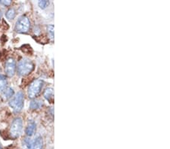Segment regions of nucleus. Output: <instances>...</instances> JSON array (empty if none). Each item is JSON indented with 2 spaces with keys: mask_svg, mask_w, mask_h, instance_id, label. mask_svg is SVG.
Here are the masks:
<instances>
[{
  "mask_svg": "<svg viewBox=\"0 0 170 149\" xmlns=\"http://www.w3.org/2000/svg\"><path fill=\"white\" fill-rule=\"evenodd\" d=\"M34 68V64L32 61L27 58H23L18 63V73L21 76H28L32 72Z\"/></svg>",
  "mask_w": 170,
  "mask_h": 149,
  "instance_id": "nucleus-1",
  "label": "nucleus"
},
{
  "mask_svg": "<svg viewBox=\"0 0 170 149\" xmlns=\"http://www.w3.org/2000/svg\"><path fill=\"white\" fill-rule=\"evenodd\" d=\"M23 103H24V94L22 91L18 92L16 95L9 101L10 107L12 108L14 112L16 113L21 112L23 108Z\"/></svg>",
  "mask_w": 170,
  "mask_h": 149,
  "instance_id": "nucleus-2",
  "label": "nucleus"
},
{
  "mask_svg": "<svg viewBox=\"0 0 170 149\" xmlns=\"http://www.w3.org/2000/svg\"><path fill=\"white\" fill-rule=\"evenodd\" d=\"M44 84V81L42 79H36L30 84L27 90V94L30 99H35L40 93L42 88Z\"/></svg>",
  "mask_w": 170,
  "mask_h": 149,
  "instance_id": "nucleus-3",
  "label": "nucleus"
},
{
  "mask_svg": "<svg viewBox=\"0 0 170 149\" xmlns=\"http://www.w3.org/2000/svg\"><path fill=\"white\" fill-rule=\"evenodd\" d=\"M30 19L26 15H22L17 20L14 26V30L18 33H27L30 30Z\"/></svg>",
  "mask_w": 170,
  "mask_h": 149,
  "instance_id": "nucleus-4",
  "label": "nucleus"
},
{
  "mask_svg": "<svg viewBox=\"0 0 170 149\" xmlns=\"http://www.w3.org/2000/svg\"><path fill=\"white\" fill-rule=\"evenodd\" d=\"M23 130V120L21 118H14L10 128V136L11 139H15L21 136Z\"/></svg>",
  "mask_w": 170,
  "mask_h": 149,
  "instance_id": "nucleus-5",
  "label": "nucleus"
},
{
  "mask_svg": "<svg viewBox=\"0 0 170 149\" xmlns=\"http://www.w3.org/2000/svg\"><path fill=\"white\" fill-rule=\"evenodd\" d=\"M23 145L26 149H43V139L40 136L36 137L33 140L30 138H25Z\"/></svg>",
  "mask_w": 170,
  "mask_h": 149,
  "instance_id": "nucleus-6",
  "label": "nucleus"
},
{
  "mask_svg": "<svg viewBox=\"0 0 170 149\" xmlns=\"http://www.w3.org/2000/svg\"><path fill=\"white\" fill-rule=\"evenodd\" d=\"M15 71H16V62L13 58H9L6 61L5 66V72L6 76L9 77H12L15 74Z\"/></svg>",
  "mask_w": 170,
  "mask_h": 149,
  "instance_id": "nucleus-7",
  "label": "nucleus"
},
{
  "mask_svg": "<svg viewBox=\"0 0 170 149\" xmlns=\"http://www.w3.org/2000/svg\"><path fill=\"white\" fill-rule=\"evenodd\" d=\"M36 127V124L34 122V121H29L28 124H27V127H26V130H25V133H26L27 136H32L35 133Z\"/></svg>",
  "mask_w": 170,
  "mask_h": 149,
  "instance_id": "nucleus-8",
  "label": "nucleus"
},
{
  "mask_svg": "<svg viewBox=\"0 0 170 149\" xmlns=\"http://www.w3.org/2000/svg\"><path fill=\"white\" fill-rule=\"evenodd\" d=\"M14 94V90L11 88H6V89L2 91V97H3V99H5L6 100L12 98Z\"/></svg>",
  "mask_w": 170,
  "mask_h": 149,
  "instance_id": "nucleus-9",
  "label": "nucleus"
},
{
  "mask_svg": "<svg viewBox=\"0 0 170 149\" xmlns=\"http://www.w3.org/2000/svg\"><path fill=\"white\" fill-rule=\"evenodd\" d=\"M43 105V101L39 100H32L30 103V109L32 110H37L40 109Z\"/></svg>",
  "mask_w": 170,
  "mask_h": 149,
  "instance_id": "nucleus-10",
  "label": "nucleus"
},
{
  "mask_svg": "<svg viewBox=\"0 0 170 149\" xmlns=\"http://www.w3.org/2000/svg\"><path fill=\"white\" fill-rule=\"evenodd\" d=\"M53 95H54V90L53 88H48L47 89H46V90L44 91L43 93V96H44L45 99L47 100L49 102H51L53 100Z\"/></svg>",
  "mask_w": 170,
  "mask_h": 149,
  "instance_id": "nucleus-11",
  "label": "nucleus"
},
{
  "mask_svg": "<svg viewBox=\"0 0 170 149\" xmlns=\"http://www.w3.org/2000/svg\"><path fill=\"white\" fill-rule=\"evenodd\" d=\"M7 85V80L5 76L0 75V92H2L6 89Z\"/></svg>",
  "mask_w": 170,
  "mask_h": 149,
  "instance_id": "nucleus-12",
  "label": "nucleus"
},
{
  "mask_svg": "<svg viewBox=\"0 0 170 149\" xmlns=\"http://www.w3.org/2000/svg\"><path fill=\"white\" fill-rule=\"evenodd\" d=\"M15 16H16V11L13 8H9L6 13V17L8 20H13L15 18Z\"/></svg>",
  "mask_w": 170,
  "mask_h": 149,
  "instance_id": "nucleus-13",
  "label": "nucleus"
},
{
  "mask_svg": "<svg viewBox=\"0 0 170 149\" xmlns=\"http://www.w3.org/2000/svg\"><path fill=\"white\" fill-rule=\"evenodd\" d=\"M48 5H49V2H48V1H46V0L39 1V2H38V5H39V7L42 9H45Z\"/></svg>",
  "mask_w": 170,
  "mask_h": 149,
  "instance_id": "nucleus-14",
  "label": "nucleus"
},
{
  "mask_svg": "<svg viewBox=\"0 0 170 149\" xmlns=\"http://www.w3.org/2000/svg\"><path fill=\"white\" fill-rule=\"evenodd\" d=\"M47 30H48V32L50 35V36H51V38L53 39L54 38V26L53 25H51V24L48 25V26H47Z\"/></svg>",
  "mask_w": 170,
  "mask_h": 149,
  "instance_id": "nucleus-15",
  "label": "nucleus"
},
{
  "mask_svg": "<svg viewBox=\"0 0 170 149\" xmlns=\"http://www.w3.org/2000/svg\"><path fill=\"white\" fill-rule=\"evenodd\" d=\"M0 3L2 4V5H5V6H9V5H11V1H10V0H1L0 1Z\"/></svg>",
  "mask_w": 170,
  "mask_h": 149,
  "instance_id": "nucleus-16",
  "label": "nucleus"
},
{
  "mask_svg": "<svg viewBox=\"0 0 170 149\" xmlns=\"http://www.w3.org/2000/svg\"><path fill=\"white\" fill-rule=\"evenodd\" d=\"M2 11L0 10V20H1V19H2Z\"/></svg>",
  "mask_w": 170,
  "mask_h": 149,
  "instance_id": "nucleus-17",
  "label": "nucleus"
},
{
  "mask_svg": "<svg viewBox=\"0 0 170 149\" xmlns=\"http://www.w3.org/2000/svg\"><path fill=\"white\" fill-rule=\"evenodd\" d=\"M0 149H2V145H1V144H0Z\"/></svg>",
  "mask_w": 170,
  "mask_h": 149,
  "instance_id": "nucleus-18",
  "label": "nucleus"
}]
</instances>
